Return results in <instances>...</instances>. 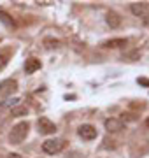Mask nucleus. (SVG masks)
I'll use <instances>...</instances> for the list:
<instances>
[{"label": "nucleus", "instance_id": "nucleus-1", "mask_svg": "<svg viewBox=\"0 0 149 158\" xmlns=\"http://www.w3.org/2000/svg\"><path fill=\"white\" fill-rule=\"evenodd\" d=\"M28 130H30L28 121H19V123L14 125L12 130L9 132V142H11V144H21V142L26 139V135H28Z\"/></svg>", "mask_w": 149, "mask_h": 158}, {"label": "nucleus", "instance_id": "nucleus-2", "mask_svg": "<svg viewBox=\"0 0 149 158\" xmlns=\"http://www.w3.org/2000/svg\"><path fill=\"white\" fill-rule=\"evenodd\" d=\"M63 148H65V141L63 139H47L42 144V149L47 155H58L60 151H63Z\"/></svg>", "mask_w": 149, "mask_h": 158}, {"label": "nucleus", "instance_id": "nucleus-3", "mask_svg": "<svg viewBox=\"0 0 149 158\" xmlns=\"http://www.w3.org/2000/svg\"><path fill=\"white\" fill-rule=\"evenodd\" d=\"M37 128H39V134H42V135H51V134L56 132V125L49 118L42 116V118L37 119Z\"/></svg>", "mask_w": 149, "mask_h": 158}, {"label": "nucleus", "instance_id": "nucleus-4", "mask_svg": "<svg viewBox=\"0 0 149 158\" xmlns=\"http://www.w3.org/2000/svg\"><path fill=\"white\" fill-rule=\"evenodd\" d=\"M103 127H105V130H107L109 134H118L121 130H125L126 123L119 118H107L103 121Z\"/></svg>", "mask_w": 149, "mask_h": 158}, {"label": "nucleus", "instance_id": "nucleus-5", "mask_svg": "<svg viewBox=\"0 0 149 158\" xmlns=\"http://www.w3.org/2000/svg\"><path fill=\"white\" fill-rule=\"evenodd\" d=\"M130 11L137 18H149V2H133Z\"/></svg>", "mask_w": 149, "mask_h": 158}, {"label": "nucleus", "instance_id": "nucleus-6", "mask_svg": "<svg viewBox=\"0 0 149 158\" xmlns=\"http://www.w3.org/2000/svg\"><path fill=\"white\" fill-rule=\"evenodd\" d=\"M77 134H79L81 139H84V141H93V139H97L98 135V132L97 128L93 127V125H81L79 130H77Z\"/></svg>", "mask_w": 149, "mask_h": 158}, {"label": "nucleus", "instance_id": "nucleus-7", "mask_svg": "<svg viewBox=\"0 0 149 158\" xmlns=\"http://www.w3.org/2000/svg\"><path fill=\"white\" fill-rule=\"evenodd\" d=\"M18 90V81L16 79H6L0 83V97H11Z\"/></svg>", "mask_w": 149, "mask_h": 158}, {"label": "nucleus", "instance_id": "nucleus-8", "mask_svg": "<svg viewBox=\"0 0 149 158\" xmlns=\"http://www.w3.org/2000/svg\"><path fill=\"white\" fill-rule=\"evenodd\" d=\"M105 23L109 25L111 28H118V27L121 25L119 14H118V12H114V11H109L107 14H105Z\"/></svg>", "mask_w": 149, "mask_h": 158}, {"label": "nucleus", "instance_id": "nucleus-9", "mask_svg": "<svg viewBox=\"0 0 149 158\" xmlns=\"http://www.w3.org/2000/svg\"><path fill=\"white\" fill-rule=\"evenodd\" d=\"M40 67H42V63H40V60H37V58H28V60L25 62V72L26 74L37 72Z\"/></svg>", "mask_w": 149, "mask_h": 158}, {"label": "nucleus", "instance_id": "nucleus-10", "mask_svg": "<svg viewBox=\"0 0 149 158\" xmlns=\"http://www.w3.org/2000/svg\"><path fill=\"white\" fill-rule=\"evenodd\" d=\"M126 44H128L126 39H111V40H105L102 46L103 48H112L114 49V48H125Z\"/></svg>", "mask_w": 149, "mask_h": 158}, {"label": "nucleus", "instance_id": "nucleus-11", "mask_svg": "<svg viewBox=\"0 0 149 158\" xmlns=\"http://www.w3.org/2000/svg\"><path fill=\"white\" fill-rule=\"evenodd\" d=\"M0 21L4 23V25H6L7 28H14V27H16L14 19H12V18L9 16V14H7L6 11H0Z\"/></svg>", "mask_w": 149, "mask_h": 158}, {"label": "nucleus", "instance_id": "nucleus-12", "mask_svg": "<svg viewBox=\"0 0 149 158\" xmlns=\"http://www.w3.org/2000/svg\"><path fill=\"white\" fill-rule=\"evenodd\" d=\"M11 114L12 116H18V118H19V116H26V114H28V109L25 107V106H14V107L11 109Z\"/></svg>", "mask_w": 149, "mask_h": 158}, {"label": "nucleus", "instance_id": "nucleus-13", "mask_svg": "<svg viewBox=\"0 0 149 158\" xmlns=\"http://www.w3.org/2000/svg\"><path fill=\"white\" fill-rule=\"evenodd\" d=\"M44 46L49 48V49H53V48H58V46H60V40H56V39H44Z\"/></svg>", "mask_w": 149, "mask_h": 158}, {"label": "nucleus", "instance_id": "nucleus-14", "mask_svg": "<svg viewBox=\"0 0 149 158\" xmlns=\"http://www.w3.org/2000/svg\"><path fill=\"white\" fill-rule=\"evenodd\" d=\"M7 65V55H0V70Z\"/></svg>", "mask_w": 149, "mask_h": 158}, {"label": "nucleus", "instance_id": "nucleus-15", "mask_svg": "<svg viewBox=\"0 0 149 158\" xmlns=\"http://www.w3.org/2000/svg\"><path fill=\"white\" fill-rule=\"evenodd\" d=\"M139 85H142V86H149V79H144V77H139Z\"/></svg>", "mask_w": 149, "mask_h": 158}, {"label": "nucleus", "instance_id": "nucleus-16", "mask_svg": "<svg viewBox=\"0 0 149 158\" xmlns=\"http://www.w3.org/2000/svg\"><path fill=\"white\" fill-rule=\"evenodd\" d=\"M7 158H23V156H21V155H18V153H11Z\"/></svg>", "mask_w": 149, "mask_h": 158}, {"label": "nucleus", "instance_id": "nucleus-17", "mask_svg": "<svg viewBox=\"0 0 149 158\" xmlns=\"http://www.w3.org/2000/svg\"><path fill=\"white\" fill-rule=\"evenodd\" d=\"M146 127H147V128H149V118L146 119Z\"/></svg>", "mask_w": 149, "mask_h": 158}]
</instances>
